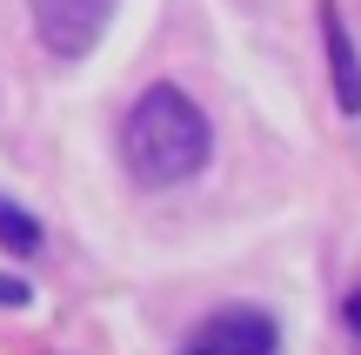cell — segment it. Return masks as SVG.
Here are the masks:
<instances>
[{
	"instance_id": "cell-1",
	"label": "cell",
	"mask_w": 361,
	"mask_h": 355,
	"mask_svg": "<svg viewBox=\"0 0 361 355\" xmlns=\"http://www.w3.org/2000/svg\"><path fill=\"white\" fill-rule=\"evenodd\" d=\"M207 114L188 101L180 88H147L121 121V161L141 188H180L207 168Z\"/></svg>"
},
{
	"instance_id": "cell-2",
	"label": "cell",
	"mask_w": 361,
	"mask_h": 355,
	"mask_svg": "<svg viewBox=\"0 0 361 355\" xmlns=\"http://www.w3.org/2000/svg\"><path fill=\"white\" fill-rule=\"evenodd\" d=\"M34 7V34L40 47H54L61 61H80V54L101 40L107 13H114V0H27Z\"/></svg>"
},
{
	"instance_id": "cell-3",
	"label": "cell",
	"mask_w": 361,
	"mask_h": 355,
	"mask_svg": "<svg viewBox=\"0 0 361 355\" xmlns=\"http://www.w3.org/2000/svg\"><path fill=\"white\" fill-rule=\"evenodd\" d=\"M180 355H274V322L261 308H221Z\"/></svg>"
},
{
	"instance_id": "cell-4",
	"label": "cell",
	"mask_w": 361,
	"mask_h": 355,
	"mask_svg": "<svg viewBox=\"0 0 361 355\" xmlns=\"http://www.w3.org/2000/svg\"><path fill=\"white\" fill-rule=\"evenodd\" d=\"M322 40H328V74H335L341 114H361V61H355V34H348L335 0H322Z\"/></svg>"
},
{
	"instance_id": "cell-5",
	"label": "cell",
	"mask_w": 361,
	"mask_h": 355,
	"mask_svg": "<svg viewBox=\"0 0 361 355\" xmlns=\"http://www.w3.org/2000/svg\"><path fill=\"white\" fill-rule=\"evenodd\" d=\"M0 248H13V255H34L40 248V222L27 208H13L7 195H0Z\"/></svg>"
},
{
	"instance_id": "cell-6",
	"label": "cell",
	"mask_w": 361,
	"mask_h": 355,
	"mask_svg": "<svg viewBox=\"0 0 361 355\" xmlns=\"http://www.w3.org/2000/svg\"><path fill=\"white\" fill-rule=\"evenodd\" d=\"M27 302H34V289L20 275H0V308H27Z\"/></svg>"
},
{
	"instance_id": "cell-7",
	"label": "cell",
	"mask_w": 361,
	"mask_h": 355,
	"mask_svg": "<svg viewBox=\"0 0 361 355\" xmlns=\"http://www.w3.org/2000/svg\"><path fill=\"white\" fill-rule=\"evenodd\" d=\"M348 322H355V329H361V289L348 295Z\"/></svg>"
}]
</instances>
